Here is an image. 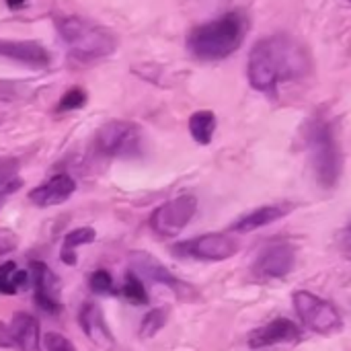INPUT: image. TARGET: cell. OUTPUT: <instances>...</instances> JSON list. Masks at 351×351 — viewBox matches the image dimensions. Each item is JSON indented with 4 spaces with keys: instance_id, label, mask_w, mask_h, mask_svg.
I'll return each mask as SVG.
<instances>
[{
    "instance_id": "1",
    "label": "cell",
    "mask_w": 351,
    "mask_h": 351,
    "mask_svg": "<svg viewBox=\"0 0 351 351\" xmlns=\"http://www.w3.org/2000/svg\"><path fill=\"white\" fill-rule=\"evenodd\" d=\"M311 66L306 49L290 35L276 33L259 39L249 53V82L261 93H274L278 84L302 78Z\"/></svg>"
},
{
    "instance_id": "2",
    "label": "cell",
    "mask_w": 351,
    "mask_h": 351,
    "mask_svg": "<svg viewBox=\"0 0 351 351\" xmlns=\"http://www.w3.org/2000/svg\"><path fill=\"white\" fill-rule=\"evenodd\" d=\"M247 35V19L241 12H226L189 33L187 47L206 62H218L234 53Z\"/></svg>"
},
{
    "instance_id": "3",
    "label": "cell",
    "mask_w": 351,
    "mask_h": 351,
    "mask_svg": "<svg viewBox=\"0 0 351 351\" xmlns=\"http://www.w3.org/2000/svg\"><path fill=\"white\" fill-rule=\"evenodd\" d=\"M60 39L78 60H97L117 49V37L111 29L97 25L84 16L68 14L56 21Z\"/></svg>"
},
{
    "instance_id": "4",
    "label": "cell",
    "mask_w": 351,
    "mask_h": 351,
    "mask_svg": "<svg viewBox=\"0 0 351 351\" xmlns=\"http://www.w3.org/2000/svg\"><path fill=\"white\" fill-rule=\"evenodd\" d=\"M306 144L319 185L325 189H333L339 183L343 171V158L333 128L323 119H315L308 125Z\"/></svg>"
},
{
    "instance_id": "5",
    "label": "cell",
    "mask_w": 351,
    "mask_h": 351,
    "mask_svg": "<svg viewBox=\"0 0 351 351\" xmlns=\"http://www.w3.org/2000/svg\"><path fill=\"white\" fill-rule=\"evenodd\" d=\"M294 308L302 325L317 335H335L343 329V319L339 311L325 298H319L313 292L298 290L294 292Z\"/></svg>"
},
{
    "instance_id": "6",
    "label": "cell",
    "mask_w": 351,
    "mask_h": 351,
    "mask_svg": "<svg viewBox=\"0 0 351 351\" xmlns=\"http://www.w3.org/2000/svg\"><path fill=\"white\" fill-rule=\"evenodd\" d=\"M97 150L105 156L128 158L140 154L142 148V130L132 121L113 119L99 128L97 132Z\"/></svg>"
},
{
    "instance_id": "7",
    "label": "cell",
    "mask_w": 351,
    "mask_h": 351,
    "mask_svg": "<svg viewBox=\"0 0 351 351\" xmlns=\"http://www.w3.org/2000/svg\"><path fill=\"white\" fill-rule=\"evenodd\" d=\"M239 249L241 245L237 239L220 232H208L189 241H181L171 247L173 255L181 259H195V261H226L232 255H237Z\"/></svg>"
},
{
    "instance_id": "8",
    "label": "cell",
    "mask_w": 351,
    "mask_h": 351,
    "mask_svg": "<svg viewBox=\"0 0 351 351\" xmlns=\"http://www.w3.org/2000/svg\"><path fill=\"white\" fill-rule=\"evenodd\" d=\"M195 212L197 199L193 195H179L171 202H165L152 212L150 228L162 239H173L193 220Z\"/></svg>"
},
{
    "instance_id": "9",
    "label": "cell",
    "mask_w": 351,
    "mask_h": 351,
    "mask_svg": "<svg viewBox=\"0 0 351 351\" xmlns=\"http://www.w3.org/2000/svg\"><path fill=\"white\" fill-rule=\"evenodd\" d=\"M0 350L41 351L39 321L29 313H14L10 323L0 321Z\"/></svg>"
},
{
    "instance_id": "10",
    "label": "cell",
    "mask_w": 351,
    "mask_h": 351,
    "mask_svg": "<svg viewBox=\"0 0 351 351\" xmlns=\"http://www.w3.org/2000/svg\"><path fill=\"white\" fill-rule=\"evenodd\" d=\"M33 296L37 306L47 315H58L62 311V284L51 267L43 261H31L29 265Z\"/></svg>"
},
{
    "instance_id": "11",
    "label": "cell",
    "mask_w": 351,
    "mask_h": 351,
    "mask_svg": "<svg viewBox=\"0 0 351 351\" xmlns=\"http://www.w3.org/2000/svg\"><path fill=\"white\" fill-rule=\"evenodd\" d=\"M296 265V249L290 243H271L259 251L251 271L261 280H276L288 276Z\"/></svg>"
},
{
    "instance_id": "12",
    "label": "cell",
    "mask_w": 351,
    "mask_h": 351,
    "mask_svg": "<svg viewBox=\"0 0 351 351\" xmlns=\"http://www.w3.org/2000/svg\"><path fill=\"white\" fill-rule=\"evenodd\" d=\"M130 265H132L134 274H138L140 278H146V280H150L154 284H160V286H165V288H169V290H173L177 294H183L187 290V286L181 280H177L156 257H152L146 251L130 253Z\"/></svg>"
},
{
    "instance_id": "13",
    "label": "cell",
    "mask_w": 351,
    "mask_h": 351,
    "mask_svg": "<svg viewBox=\"0 0 351 351\" xmlns=\"http://www.w3.org/2000/svg\"><path fill=\"white\" fill-rule=\"evenodd\" d=\"M300 337V327L290 321V319H274L271 323L255 329L249 335V348L251 350H261V348H269V346H278V343H290L296 341Z\"/></svg>"
},
{
    "instance_id": "14",
    "label": "cell",
    "mask_w": 351,
    "mask_h": 351,
    "mask_svg": "<svg viewBox=\"0 0 351 351\" xmlns=\"http://www.w3.org/2000/svg\"><path fill=\"white\" fill-rule=\"evenodd\" d=\"M74 191H76V181L70 175L60 173V175H53L43 185L35 187L29 193V202L37 208H51V206H60L68 202Z\"/></svg>"
},
{
    "instance_id": "15",
    "label": "cell",
    "mask_w": 351,
    "mask_h": 351,
    "mask_svg": "<svg viewBox=\"0 0 351 351\" xmlns=\"http://www.w3.org/2000/svg\"><path fill=\"white\" fill-rule=\"evenodd\" d=\"M78 325L82 329V333L97 346H111L113 343V335L111 329L105 321V315L101 311L99 304L86 300L80 311H78Z\"/></svg>"
},
{
    "instance_id": "16",
    "label": "cell",
    "mask_w": 351,
    "mask_h": 351,
    "mask_svg": "<svg viewBox=\"0 0 351 351\" xmlns=\"http://www.w3.org/2000/svg\"><path fill=\"white\" fill-rule=\"evenodd\" d=\"M0 56H6L10 60L31 64V66H47L51 62V53L37 41H12V39H0Z\"/></svg>"
},
{
    "instance_id": "17",
    "label": "cell",
    "mask_w": 351,
    "mask_h": 351,
    "mask_svg": "<svg viewBox=\"0 0 351 351\" xmlns=\"http://www.w3.org/2000/svg\"><path fill=\"white\" fill-rule=\"evenodd\" d=\"M290 210L284 208V206H261L249 214H245L243 218H239L234 224H232V230L234 232H241V234H247V232H253V230H259L263 226H269L274 222H278L280 218H284Z\"/></svg>"
},
{
    "instance_id": "18",
    "label": "cell",
    "mask_w": 351,
    "mask_h": 351,
    "mask_svg": "<svg viewBox=\"0 0 351 351\" xmlns=\"http://www.w3.org/2000/svg\"><path fill=\"white\" fill-rule=\"evenodd\" d=\"M19 169H21V165L16 158H12V156L0 158V210L6 204V199L23 187Z\"/></svg>"
},
{
    "instance_id": "19",
    "label": "cell",
    "mask_w": 351,
    "mask_h": 351,
    "mask_svg": "<svg viewBox=\"0 0 351 351\" xmlns=\"http://www.w3.org/2000/svg\"><path fill=\"white\" fill-rule=\"evenodd\" d=\"M31 280L29 269H19L14 261H4L0 263V294L12 296L21 288H25Z\"/></svg>"
},
{
    "instance_id": "20",
    "label": "cell",
    "mask_w": 351,
    "mask_h": 351,
    "mask_svg": "<svg viewBox=\"0 0 351 351\" xmlns=\"http://www.w3.org/2000/svg\"><path fill=\"white\" fill-rule=\"evenodd\" d=\"M95 230L90 226H80L72 232H68L64 237V245H62V251H60V259L66 263V265H76V249L82 247V245H90L95 241Z\"/></svg>"
},
{
    "instance_id": "21",
    "label": "cell",
    "mask_w": 351,
    "mask_h": 351,
    "mask_svg": "<svg viewBox=\"0 0 351 351\" xmlns=\"http://www.w3.org/2000/svg\"><path fill=\"white\" fill-rule=\"evenodd\" d=\"M189 132L197 144H210L216 132V115L212 111H195L189 117Z\"/></svg>"
},
{
    "instance_id": "22",
    "label": "cell",
    "mask_w": 351,
    "mask_h": 351,
    "mask_svg": "<svg viewBox=\"0 0 351 351\" xmlns=\"http://www.w3.org/2000/svg\"><path fill=\"white\" fill-rule=\"evenodd\" d=\"M121 294L125 296V300H130L134 306H142V304H148V292H146V286L142 282V278L134 271H130L125 276V282H123V288H121Z\"/></svg>"
},
{
    "instance_id": "23",
    "label": "cell",
    "mask_w": 351,
    "mask_h": 351,
    "mask_svg": "<svg viewBox=\"0 0 351 351\" xmlns=\"http://www.w3.org/2000/svg\"><path fill=\"white\" fill-rule=\"evenodd\" d=\"M167 323V311L165 308H154L150 311L144 319H142V325H140V335L144 339H150L154 337Z\"/></svg>"
},
{
    "instance_id": "24",
    "label": "cell",
    "mask_w": 351,
    "mask_h": 351,
    "mask_svg": "<svg viewBox=\"0 0 351 351\" xmlns=\"http://www.w3.org/2000/svg\"><path fill=\"white\" fill-rule=\"evenodd\" d=\"M86 99H88L86 97V90L74 86L68 93H64V97L58 103V111H74V109H80V107L86 105Z\"/></svg>"
},
{
    "instance_id": "25",
    "label": "cell",
    "mask_w": 351,
    "mask_h": 351,
    "mask_svg": "<svg viewBox=\"0 0 351 351\" xmlns=\"http://www.w3.org/2000/svg\"><path fill=\"white\" fill-rule=\"evenodd\" d=\"M88 284H90V290H93L95 294H103V296L113 294V278H111V274H109L107 269H97V271H93Z\"/></svg>"
},
{
    "instance_id": "26",
    "label": "cell",
    "mask_w": 351,
    "mask_h": 351,
    "mask_svg": "<svg viewBox=\"0 0 351 351\" xmlns=\"http://www.w3.org/2000/svg\"><path fill=\"white\" fill-rule=\"evenodd\" d=\"M43 348H45V351H76L74 343L68 337L53 333V331L43 337Z\"/></svg>"
},
{
    "instance_id": "27",
    "label": "cell",
    "mask_w": 351,
    "mask_h": 351,
    "mask_svg": "<svg viewBox=\"0 0 351 351\" xmlns=\"http://www.w3.org/2000/svg\"><path fill=\"white\" fill-rule=\"evenodd\" d=\"M19 247V237L10 228H0V257L12 253Z\"/></svg>"
},
{
    "instance_id": "28",
    "label": "cell",
    "mask_w": 351,
    "mask_h": 351,
    "mask_svg": "<svg viewBox=\"0 0 351 351\" xmlns=\"http://www.w3.org/2000/svg\"><path fill=\"white\" fill-rule=\"evenodd\" d=\"M8 109H10V103L0 99V125H2V121L6 119V115H8Z\"/></svg>"
},
{
    "instance_id": "29",
    "label": "cell",
    "mask_w": 351,
    "mask_h": 351,
    "mask_svg": "<svg viewBox=\"0 0 351 351\" xmlns=\"http://www.w3.org/2000/svg\"><path fill=\"white\" fill-rule=\"evenodd\" d=\"M23 2H25V0H6V4H8L10 8H19V6H23Z\"/></svg>"
},
{
    "instance_id": "30",
    "label": "cell",
    "mask_w": 351,
    "mask_h": 351,
    "mask_svg": "<svg viewBox=\"0 0 351 351\" xmlns=\"http://www.w3.org/2000/svg\"><path fill=\"white\" fill-rule=\"evenodd\" d=\"M350 234H351V226H350Z\"/></svg>"
}]
</instances>
